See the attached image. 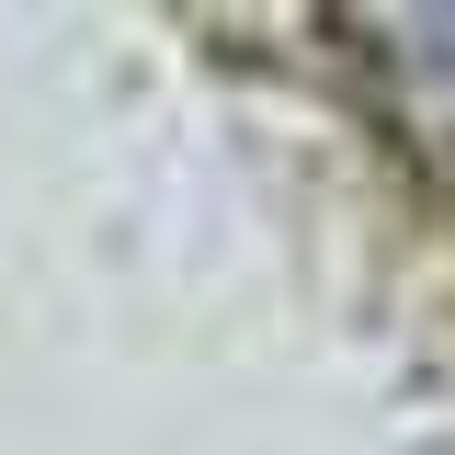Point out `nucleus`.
Listing matches in <instances>:
<instances>
[{
	"label": "nucleus",
	"instance_id": "1",
	"mask_svg": "<svg viewBox=\"0 0 455 455\" xmlns=\"http://www.w3.org/2000/svg\"><path fill=\"white\" fill-rule=\"evenodd\" d=\"M387 35H410V46H387V68L410 80V125L455 148V12H387Z\"/></svg>",
	"mask_w": 455,
	"mask_h": 455
}]
</instances>
